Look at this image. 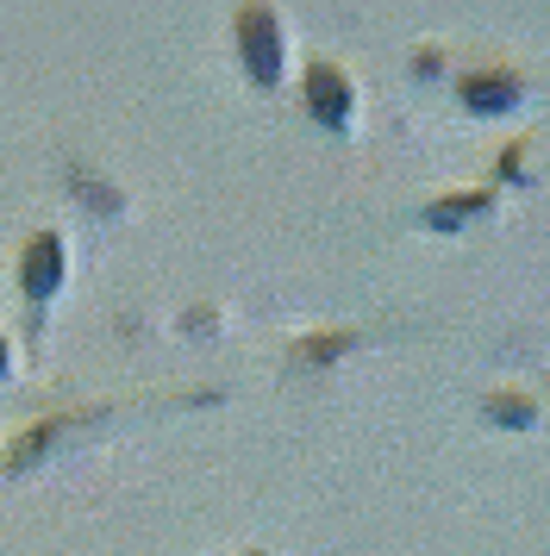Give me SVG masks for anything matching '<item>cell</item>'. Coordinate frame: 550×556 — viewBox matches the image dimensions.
I'll use <instances>...</instances> for the list:
<instances>
[{
    "mask_svg": "<svg viewBox=\"0 0 550 556\" xmlns=\"http://www.w3.org/2000/svg\"><path fill=\"white\" fill-rule=\"evenodd\" d=\"M238 38H245V63L257 81H275V70H282V31H275L270 13H245L238 20Z\"/></svg>",
    "mask_w": 550,
    "mask_h": 556,
    "instance_id": "6da1fadb",
    "label": "cell"
},
{
    "mask_svg": "<svg viewBox=\"0 0 550 556\" xmlns=\"http://www.w3.org/2000/svg\"><path fill=\"white\" fill-rule=\"evenodd\" d=\"M0 376H7V351H0Z\"/></svg>",
    "mask_w": 550,
    "mask_h": 556,
    "instance_id": "277c9868",
    "label": "cell"
},
{
    "mask_svg": "<svg viewBox=\"0 0 550 556\" xmlns=\"http://www.w3.org/2000/svg\"><path fill=\"white\" fill-rule=\"evenodd\" d=\"M25 288H32V294H50V288H57V276H63V251H57V238H38V244H32V256H25Z\"/></svg>",
    "mask_w": 550,
    "mask_h": 556,
    "instance_id": "7a4b0ae2",
    "label": "cell"
},
{
    "mask_svg": "<svg viewBox=\"0 0 550 556\" xmlns=\"http://www.w3.org/2000/svg\"><path fill=\"white\" fill-rule=\"evenodd\" d=\"M313 113L332 119V126H345V81L332 70H313Z\"/></svg>",
    "mask_w": 550,
    "mask_h": 556,
    "instance_id": "3957f363",
    "label": "cell"
}]
</instances>
